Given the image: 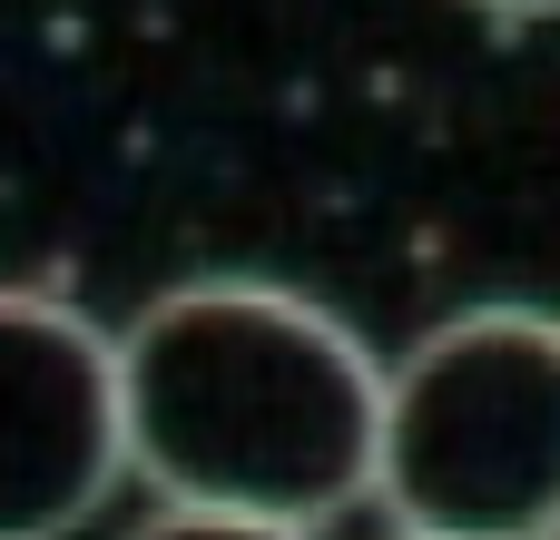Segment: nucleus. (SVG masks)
<instances>
[{
  "label": "nucleus",
  "mask_w": 560,
  "mask_h": 540,
  "mask_svg": "<svg viewBox=\"0 0 560 540\" xmlns=\"http://www.w3.org/2000/svg\"><path fill=\"white\" fill-rule=\"evenodd\" d=\"M128 540H315L295 521H256V512H207V502H158Z\"/></svg>",
  "instance_id": "obj_4"
},
{
  "label": "nucleus",
  "mask_w": 560,
  "mask_h": 540,
  "mask_svg": "<svg viewBox=\"0 0 560 540\" xmlns=\"http://www.w3.org/2000/svg\"><path fill=\"white\" fill-rule=\"evenodd\" d=\"M541 540H560V521H551V531H541Z\"/></svg>",
  "instance_id": "obj_7"
},
{
  "label": "nucleus",
  "mask_w": 560,
  "mask_h": 540,
  "mask_svg": "<svg viewBox=\"0 0 560 540\" xmlns=\"http://www.w3.org/2000/svg\"><path fill=\"white\" fill-rule=\"evenodd\" d=\"M472 10H492V20H551L560 0H472Z\"/></svg>",
  "instance_id": "obj_5"
},
{
  "label": "nucleus",
  "mask_w": 560,
  "mask_h": 540,
  "mask_svg": "<svg viewBox=\"0 0 560 540\" xmlns=\"http://www.w3.org/2000/svg\"><path fill=\"white\" fill-rule=\"evenodd\" d=\"M128 472L158 502L325 531L374 502L384 354L276 275H177L118 334Z\"/></svg>",
  "instance_id": "obj_1"
},
{
  "label": "nucleus",
  "mask_w": 560,
  "mask_h": 540,
  "mask_svg": "<svg viewBox=\"0 0 560 540\" xmlns=\"http://www.w3.org/2000/svg\"><path fill=\"white\" fill-rule=\"evenodd\" d=\"M394 540H423V531H394Z\"/></svg>",
  "instance_id": "obj_6"
},
{
  "label": "nucleus",
  "mask_w": 560,
  "mask_h": 540,
  "mask_svg": "<svg viewBox=\"0 0 560 540\" xmlns=\"http://www.w3.org/2000/svg\"><path fill=\"white\" fill-rule=\"evenodd\" d=\"M374 502L423 540H541L560 521V315L463 305L384 364Z\"/></svg>",
  "instance_id": "obj_2"
},
{
  "label": "nucleus",
  "mask_w": 560,
  "mask_h": 540,
  "mask_svg": "<svg viewBox=\"0 0 560 540\" xmlns=\"http://www.w3.org/2000/svg\"><path fill=\"white\" fill-rule=\"evenodd\" d=\"M128 482L118 334L49 285H0V540L89 531Z\"/></svg>",
  "instance_id": "obj_3"
}]
</instances>
